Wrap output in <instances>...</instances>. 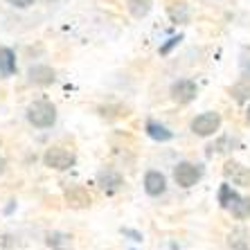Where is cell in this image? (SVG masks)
<instances>
[{"mask_svg":"<svg viewBox=\"0 0 250 250\" xmlns=\"http://www.w3.org/2000/svg\"><path fill=\"white\" fill-rule=\"evenodd\" d=\"M27 122L36 128H50L57 122V108L47 99H39L27 106Z\"/></svg>","mask_w":250,"mask_h":250,"instance_id":"1","label":"cell"},{"mask_svg":"<svg viewBox=\"0 0 250 250\" xmlns=\"http://www.w3.org/2000/svg\"><path fill=\"white\" fill-rule=\"evenodd\" d=\"M77 163V156L63 146H52V149H47L45 156H43V165L50 169H57V171H65V169L75 167Z\"/></svg>","mask_w":250,"mask_h":250,"instance_id":"2","label":"cell"},{"mask_svg":"<svg viewBox=\"0 0 250 250\" xmlns=\"http://www.w3.org/2000/svg\"><path fill=\"white\" fill-rule=\"evenodd\" d=\"M221 128V115L219 113H201L198 117L192 120V131L201 138H208V135H214L216 131Z\"/></svg>","mask_w":250,"mask_h":250,"instance_id":"3","label":"cell"},{"mask_svg":"<svg viewBox=\"0 0 250 250\" xmlns=\"http://www.w3.org/2000/svg\"><path fill=\"white\" fill-rule=\"evenodd\" d=\"M201 176H203V169L198 167L194 163H178L174 169V178L176 183L181 187H192L201 181Z\"/></svg>","mask_w":250,"mask_h":250,"instance_id":"4","label":"cell"},{"mask_svg":"<svg viewBox=\"0 0 250 250\" xmlns=\"http://www.w3.org/2000/svg\"><path fill=\"white\" fill-rule=\"evenodd\" d=\"M169 93H171V99L178 104H189L196 97V83L189 82V79H178V82L171 83Z\"/></svg>","mask_w":250,"mask_h":250,"instance_id":"5","label":"cell"},{"mask_svg":"<svg viewBox=\"0 0 250 250\" xmlns=\"http://www.w3.org/2000/svg\"><path fill=\"white\" fill-rule=\"evenodd\" d=\"M27 79H29V83H34V86H50V83H54L57 75H54V70L50 68V65L36 63L27 70Z\"/></svg>","mask_w":250,"mask_h":250,"instance_id":"6","label":"cell"},{"mask_svg":"<svg viewBox=\"0 0 250 250\" xmlns=\"http://www.w3.org/2000/svg\"><path fill=\"white\" fill-rule=\"evenodd\" d=\"M223 174H226L228 181H232V185H239V187L250 185V171L244 167V165L234 163V160L226 163V167H223Z\"/></svg>","mask_w":250,"mask_h":250,"instance_id":"7","label":"cell"},{"mask_svg":"<svg viewBox=\"0 0 250 250\" xmlns=\"http://www.w3.org/2000/svg\"><path fill=\"white\" fill-rule=\"evenodd\" d=\"M65 203L70 205V208H90V203H93V198H90V194H88L86 187L77 185V187H70V189H65Z\"/></svg>","mask_w":250,"mask_h":250,"instance_id":"8","label":"cell"},{"mask_svg":"<svg viewBox=\"0 0 250 250\" xmlns=\"http://www.w3.org/2000/svg\"><path fill=\"white\" fill-rule=\"evenodd\" d=\"M165 189H167V181H165V176L160 174V171H156V169L146 171V176H145V192L149 194V196H160V194H165Z\"/></svg>","mask_w":250,"mask_h":250,"instance_id":"9","label":"cell"},{"mask_svg":"<svg viewBox=\"0 0 250 250\" xmlns=\"http://www.w3.org/2000/svg\"><path fill=\"white\" fill-rule=\"evenodd\" d=\"M97 183L104 192L113 194L122 187L124 181H122V174H117V171H113V169H102V171L97 174Z\"/></svg>","mask_w":250,"mask_h":250,"instance_id":"10","label":"cell"},{"mask_svg":"<svg viewBox=\"0 0 250 250\" xmlns=\"http://www.w3.org/2000/svg\"><path fill=\"white\" fill-rule=\"evenodd\" d=\"M16 72V54L12 47L0 45V77H12Z\"/></svg>","mask_w":250,"mask_h":250,"instance_id":"11","label":"cell"},{"mask_svg":"<svg viewBox=\"0 0 250 250\" xmlns=\"http://www.w3.org/2000/svg\"><path fill=\"white\" fill-rule=\"evenodd\" d=\"M45 241L52 250H70L72 248V237L65 232H47Z\"/></svg>","mask_w":250,"mask_h":250,"instance_id":"12","label":"cell"},{"mask_svg":"<svg viewBox=\"0 0 250 250\" xmlns=\"http://www.w3.org/2000/svg\"><path fill=\"white\" fill-rule=\"evenodd\" d=\"M126 9L133 18L142 21V18H146L149 12H151V0H126Z\"/></svg>","mask_w":250,"mask_h":250,"instance_id":"13","label":"cell"},{"mask_svg":"<svg viewBox=\"0 0 250 250\" xmlns=\"http://www.w3.org/2000/svg\"><path fill=\"white\" fill-rule=\"evenodd\" d=\"M146 135H149V138H153V140H158V142H167V140L174 138V133H171L167 126L153 122V120H149V122H146Z\"/></svg>","mask_w":250,"mask_h":250,"instance_id":"14","label":"cell"},{"mask_svg":"<svg viewBox=\"0 0 250 250\" xmlns=\"http://www.w3.org/2000/svg\"><path fill=\"white\" fill-rule=\"evenodd\" d=\"M228 244L237 250H248L250 248V234L246 230H234L230 237H228Z\"/></svg>","mask_w":250,"mask_h":250,"instance_id":"15","label":"cell"},{"mask_svg":"<svg viewBox=\"0 0 250 250\" xmlns=\"http://www.w3.org/2000/svg\"><path fill=\"white\" fill-rule=\"evenodd\" d=\"M230 212H232L237 219H246L250 216V198H241L239 196L232 205H230Z\"/></svg>","mask_w":250,"mask_h":250,"instance_id":"16","label":"cell"},{"mask_svg":"<svg viewBox=\"0 0 250 250\" xmlns=\"http://www.w3.org/2000/svg\"><path fill=\"white\" fill-rule=\"evenodd\" d=\"M169 16H171L174 23H187V21H189V12H187V7L183 5V2H176V5L169 9Z\"/></svg>","mask_w":250,"mask_h":250,"instance_id":"17","label":"cell"},{"mask_svg":"<svg viewBox=\"0 0 250 250\" xmlns=\"http://www.w3.org/2000/svg\"><path fill=\"white\" fill-rule=\"evenodd\" d=\"M237 198H239V194H234L230 185H223V187H221V192H219V201H221L223 208L230 209V205H232Z\"/></svg>","mask_w":250,"mask_h":250,"instance_id":"18","label":"cell"},{"mask_svg":"<svg viewBox=\"0 0 250 250\" xmlns=\"http://www.w3.org/2000/svg\"><path fill=\"white\" fill-rule=\"evenodd\" d=\"M181 41H183V36H174V39H169V41L160 47V54H169V50H171V47H176Z\"/></svg>","mask_w":250,"mask_h":250,"instance_id":"19","label":"cell"},{"mask_svg":"<svg viewBox=\"0 0 250 250\" xmlns=\"http://www.w3.org/2000/svg\"><path fill=\"white\" fill-rule=\"evenodd\" d=\"M7 5L16 7V9H29V7L34 5V0H7Z\"/></svg>","mask_w":250,"mask_h":250,"instance_id":"20","label":"cell"},{"mask_svg":"<svg viewBox=\"0 0 250 250\" xmlns=\"http://www.w3.org/2000/svg\"><path fill=\"white\" fill-rule=\"evenodd\" d=\"M5 171H7V163H5V158L0 156V176L5 174Z\"/></svg>","mask_w":250,"mask_h":250,"instance_id":"21","label":"cell"},{"mask_svg":"<svg viewBox=\"0 0 250 250\" xmlns=\"http://www.w3.org/2000/svg\"><path fill=\"white\" fill-rule=\"evenodd\" d=\"M246 115H248V120H250V106H248V113H246Z\"/></svg>","mask_w":250,"mask_h":250,"instance_id":"22","label":"cell"},{"mask_svg":"<svg viewBox=\"0 0 250 250\" xmlns=\"http://www.w3.org/2000/svg\"><path fill=\"white\" fill-rule=\"evenodd\" d=\"M45 2H57V0H45Z\"/></svg>","mask_w":250,"mask_h":250,"instance_id":"23","label":"cell"}]
</instances>
